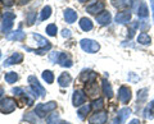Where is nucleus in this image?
I'll list each match as a JSON object with an SVG mask.
<instances>
[{"instance_id": "42", "label": "nucleus", "mask_w": 154, "mask_h": 124, "mask_svg": "<svg viewBox=\"0 0 154 124\" xmlns=\"http://www.w3.org/2000/svg\"><path fill=\"white\" fill-rule=\"evenodd\" d=\"M128 124H140V120H139V119H132Z\"/></svg>"}, {"instance_id": "17", "label": "nucleus", "mask_w": 154, "mask_h": 124, "mask_svg": "<svg viewBox=\"0 0 154 124\" xmlns=\"http://www.w3.org/2000/svg\"><path fill=\"white\" fill-rule=\"evenodd\" d=\"M86 92L89 93V96L91 97H96L98 96V92H99V87H98V83L95 82H90L88 83V86H86Z\"/></svg>"}, {"instance_id": "2", "label": "nucleus", "mask_w": 154, "mask_h": 124, "mask_svg": "<svg viewBox=\"0 0 154 124\" xmlns=\"http://www.w3.org/2000/svg\"><path fill=\"white\" fill-rule=\"evenodd\" d=\"M16 19V14L12 13V12H5L3 16V23L0 26V31L3 33H8L11 32L12 27H13V21Z\"/></svg>"}, {"instance_id": "11", "label": "nucleus", "mask_w": 154, "mask_h": 124, "mask_svg": "<svg viewBox=\"0 0 154 124\" xmlns=\"http://www.w3.org/2000/svg\"><path fill=\"white\" fill-rule=\"evenodd\" d=\"M23 60V55L21 52H14L12 56H9L8 59H5L4 61V66H9V65H13V64H18V63H22Z\"/></svg>"}, {"instance_id": "5", "label": "nucleus", "mask_w": 154, "mask_h": 124, "mask_svg": "<svg viewBox=\"0 0 154 124\" xmlns=\"http://www.w3.org/2000/svg\"><path fill=\"white\" fill-rule=\"evenodd\" d=\"M80 45L81 47H82V50L86 51V52H89V54H94V52H96L99 50V44L96 41L94 40H89V39H84V40H81L80 42Z\"/></svg>"}, {"instance_id": "45", "label": "nucleus", "mask_w": 154, "mask_h": 124, "mask_svg": "<svg viewBox=\"0 0 154 124\" xmlns=\"http://www.w3.org/2000/svg\"><path fill=\"white\" fill-rule=\"evenodd\" d=\"M19 1V4H21V5H23V4H27L28 1H30V0H18Z\"/></svg>"}, {"instance_id": "4", "label": "nucleus", "mask_w": 154, "mask_h": 124, "mask_svg": "<svg viewBox=\"0 0 154 124\" xmlns=\"http://www.w3.org/2000/svg\"><path fill=\"white\" fill-rule=\"evenodd\" d=\"M16 101L11 97H5L3 100H0V111L4 113V114H9V113H13L16 110Z\"/></svg>"}, {"instance_id": "47", "label": "nucleus", "mask_w": 154, "mask_h": 124, "mask_svg": "<svg viewBox=\"0 0 154 124\" xmlns=\"http://www.w3.org/2000/svg\"><path fill=\"white\" fill-rule=\"evenodd\" d=\"M80 1H81V3H84V1H88V0H80Z\"/></svg>"}, {"instance_id": "20", "label": "nucleus", "mask_w": 154, "mask_h": 124, "mask_svg": "<svg viewBox=\"0 0 154 124\" xmlns=\"http://www.w3.org/2000/svg\"><path fill=\"white\" fill-rule=\"evenodd\" d=\"M64 18L67 23H73L77 19V13L73 10V9H66L64 10Z\"/></svg>"}, {"instance_id": "48", "label": "nucleus", "mask_w": 154, "mask_h": 124, "mask_svg": "<svg viewBox=\"0 0 154 124\" xmlns=\"http://www.w3.org/2000/svg\"><path fill=\"white\" fill-rule=\"evenodd\" d=\"M0 58H2V52H0Z\"/></svg>"}, {"instance_id": "8", "label": "nucleus", "mask_w": 154, "mask_h": 124, "mask_svg": "<svg viewBox=\"0 0 154 124\" xmlns=\"http://www.w3.org/2000/svg\"><path fill=\"white\" fill-rule=\"evenodd\" d=\"M118 100L122 104H127L131 100V90L126 86H121L118 90Z\"/></svg>"}, {"instance_id": "21", "label": "nucleus", "mask_w": 154, "mask_h": 124, "mask_svg": "<svg viewBox=\"0 0 154 124\" xmlns=\"http://www.w3.org/2000/svg\"><path fill=\"white\" fill-rule=\"evenodd\" d=\"M80 27H81V30L82 31H90V30H93V22H91L89 18H86V17H84V18H81L80 19Z\"/></svg>"}, {"instance_id": "31", "label": "nucleus", "mask_w": 154, "mask_h": 124, "mask_svg": "<svg viewBox=\"0 0 154 124\" xmlns=\"http://www.w3.org/2000/svg\"><path fill=\"white\" fill-rule=\"evenodd\" d=\"M25 119H26L27 122H31V123H33V124H40V120L37 119V117H36L35 113H27L26 115H25Z\"/></svg>"}, {"instance_id": "26", "label": "nucleus", "mask_w": 154, "mask_h": 124, "mask_svg": "<svg viewBox=\"0 0 154 124\" xmlns=\"http://www.w3.org/2000/svg\"><path fill=\"white\" fill-rule=\"evenodd\" d=\"M131 4V0H112V5L116 7V8H126Z\"/></svg>"}, {"instance_id": "27", "label": "nucleus", "mask_w": 154, "mask_h": 124, "mask_svg": "<svg viewBox=\"0 0 154 124\" xmlns=\"http://www.w3.org/2000/svg\"><path fill=\"white\" fill-rule=\"evenodd\" d=\"M146 92H148V88H143L137 92V105L144 104V101L146 100V96H148Z\"/></svg>"}, {"instance_id": "38", "label": "nucleus", "mask_w": 154, "mask_h": 124, "mask_svg": "<svg viewBox=\"0 0 154 124\" xmlns=\"http://www.w3.org/2000/svg\"><path fill=\"white\" fill-rule=\"evenodd\" d=\"M59 55H60V52H51V55H50V61L51 63H57L58 59H59Z\"/></svg>"}, {"instance_id": "28", "label": "nucleus", "mask_w": 154, "mask_h": 124, "mask_svg": "<svg viewBox=\"0 0 154 124\" xmlns=\"http://www.w3.org/2000/svg\"><path fill=\"white\" fill-rule=\"evenodd\" d=\"M90 109H91V105H89V104L84 105V106L81 108L79 111H77V114H79V118H80V119H85V117H86V115H88V114H89Z\"/></svg>"}, {"instance_id": "41", "label": "nucleus", "mask_w": 154, "mask_h": 124, "mask_svg": "<svg viewBox=\"0 0 154 124\" xmlns=\"http://www.w3.org/2000/svg\"><path fill=\"white\" fill-rule=\"evenodd\" d=\"M62 35H63V37H69L71 36V31L69 30H63Z\"/></svg>"}, {"instance_id": "10", "label": "nucleus", "mask_w": 154, "mask_h": 124, "mask_svg": "<svg viewBox=\"0 0 154 124\" xmlns=\"http://www.w3.org/2000/svg\"><path fill=\"white\" fill-rule=\"evenodd\" d=\"M110 21H112V16H110L109 12L103 10L102 13H99L98 16H96V22H98L100 26H108Z\"/></svg>"}, {"instance_id": "18", "label": "nucleus", "mask_w": 154, "mask_h": 124, "mask_svg": "<svg viewBox=\"0 0 154 124\" xmlns=\"http://www.w3.org/2000/svg\"><path fill=\"white\" fill-rule=\"evenodd\" d=\"M58 63H59L62 66H67V68L72 66V60L69 58V55H67L66 52H60L59 59H58Z\"/></svg>"}, {"instance_id": "44", "label": "nucleus", "mask_w": 154, "mask_h": 124, "mask_svg": "<svg viewBox=\"0 0 154 124\" xmlns=\"http://www.w3.org/2000/svg\"><path fill=\"white\" fill-rule=\"evenodd\" d=\"M150 5L153 9V21H154V0H150Z\"/></svg>"}, {"instance_id": "9", "label": "nucleus", "mask_w": 154, "mask_h": 124, "mask_svg": "<svg viewBox=\"0 0 154 124\" xmlns=\"http://www.w3.org/2000/svg\"><path fill=\"white\" fill-rule=\"evenodd\" d=\"M86 101V95L80 91V90H76L73 92V96H72V104H73V106H80V105L85 104Z\"/></svg>"}, {"instance_id": "13", "label": "nucleus", "mask_w": 154, "mask_h": 124, "mask_svg": "<svg viewBox=\"0 0 154 124\" xmlns=\"http://www.w3.org/2000/svg\"><path fill=\"white\" fill-rule=\"evenodd\" d=\"M103 9H104V3H102V1H94L93 4L88 5V8H86V12H89L90 14H96V16H98V13L99 12L102 13Z\"/></svg>"}, {"instance_id": "33", "label": "nucleus", "mask_w": 154, "mask_h": 124, "mask_svg": "<svg viewBox=\"0 0 154 124\" xmlns=\"http://www.w3.org/2000/svg\"><path fill=\"white\" fill-rule=\"evenodd\" d=\"M57 32H58V28H57L55 25H49V26L46 27V33L49 36H55Z\"/></svg>"}, {"instance_id": "40", "label": "nucleus", "mask_w": 154, "mask_h": 124, "mask_svg": "<svg viewBox=\"0 0 154 124\" xmlns=\"http://www.w3.org/2000/svg\"><path fill=\"white\" fill-rule=\"evenodd\" d=\"M2 3H3L5 7H12L13 4H14V0H2Z\"/></svg>"}, {"instance_id": "46", "label": "nucleus", "mask_w": 154, "mask_h": 124, "mask_svg": "<svg viewBox=\"0 0 154 124\" xmlns=\"http://www.w3.org/2000/svg\"><path fill=\"white\" fill-rule=\"evenodd\" d=\"M3 93H4V90H3V87H2V86H0V99H2Z\"/></svg>"}, {"instance_id": "39", "label": "nucleus", "mask_w": 154, "mask_h": 124, "mask_svg": "<svg viewBox=\"0 0 154 124\" xmlns=\"http://www.w3.org/2000/svg\"><path fill=\"white\" fill-rule=\"evenodd\" d=\"M35 17H36V13H33V12L28 14V23H30V25H32V23L35 22Z\"/></svg>"}, {"instance_id": "12", "label": "nucleus", "mask_w": 154, "mask_h": 124, "mask_svg": "<svg viewBox=\"0 0 154 124\" xmlns=\"http://www.w3.org/2000/svg\"><path fill=\"white\" fill-rule=\"evenodd\" d=\"M131 19V12L125 10V12H119L116 14L114 21L119 23V25H125V23H128V21Z\"/></svg>"}, {"instance_id": "23", "label": "nucleus", "mask_w": 154, "mask_h": 124, "mask_svg": "<svg viewBox=\"0 0 154 124\" xmlns=\"http://www.w3.org/2000/svg\"><path fill=\"white\" fill-rule=\"evenodd\" d=\"M103 93L107 96L108 99H110L113 96V90H112V86L109 84V82L107 79H103Z\"/></svg>"}, {"instance_id": "25", "label": "nucleus", "mask_w": 154, "mask_h": 124, "mask_svg": "<svg viewBox=\"0 0 154 124\" xmlns=\"http://www.w3.org/2000/svg\"><path fill=\"white\" fill-rule=\"evenodd\" d=\"M150 41H152V39L145 32H141L140 35H139V37H137V42L139 44H141V45H149L150 44Z\"/></svg>"}, {"instance_id": "14", "label": "nucleus", "mask_w": 154, "mask_h": 124, "mask_svg": "<svg viewBox=\"0 0 154 124\" xmlns=\"http://www.w3.org/2000/svg\"><path fill=\"white\" fill-rule=\"evenodd\" d=\"M95 78H96V73L94 72V70H90V69L82 70V73H81V75H80V79L82 81V82H88V83L94 82Z\"/></svg>"}, {"instance_id": "34", "label": "nucleus", "mask_w": 154, "mask_h": 124, "mask_svg": "<svg viewBox=\"0 0 154 124\" xmlns=\"http://www.w3.org/2000/svg\"><path fill=\"white\" fill-rule=\"evenodd\" d=\"M48 124H59V117H58V114H51L48 118Z\"/></svg>"}, {"instance_id": "43", "label": "nucleus", "mask_w": 154, "mask_h": 124, "mask_svg": "<svg viewBox=\"0 0 154 124\" xmlns=\"http://www.w3.org/2000/svg\"><path fill=\"white\" fill-rule=\"evenodd\" d=\"M130 79H132V81H139V77H134L132 75V73H130V77H128Z\"/></svg>"}, {"instance_id": "16", "label": "nucleus", "mask_w": 154, "mask_h": 124, "mask_svg": "<svg viewBox=\"0 0 154 124\" xmlns=\"http://www.w3.org/2000/svg\"><path fill=\"white\" fill-rule=\"evenodd\" d=\"M33 39H35V40L37 41V44L42 47V50H45V51H46V50H50L51 45L49 44V41H48L45 37H42V36H40V35H37V33H33Z\"/></svg>"}, {"instance_id": "30", "label": "nucleus", "mask_w": 154, "mask_h": 124, "mask_svg": "<svg viewBox=\"0 0 154 124\" xmlns=\"http://www.w3.org/2000/svg\"><path fill=\"white\" fill-rule=\"evenodd\" d=\"M18 79V74L16 72H8L5 74V82L7 83H14Z\"/></svg>"}, {"instance_id": "15", "label": "nucleus", "mask_w": 154, "mask_h": 124, "mask_svg": "<svg viewBox=\"0 0 154 124\" xmlns=\"http://www.w3.org/2000/svg\"><path fill=\"white\" fill-rule=\"evenodd\" d=\"M25 37H26V33L23 32L22 30H17V31L9 32L7 35L8 40H16V41H22V40H25Z\"/></svg>"}, {"instance_id": "7", "label": "nucleus", "mask_w": 154, "mask_h": 124, "mask_svg": "<svg viewBox=\"0 0 154 124\" xmlns=\"http://www.w3.org/2000/svg\"><path fill=\"white\" fill-rule=\"evenodd\" d=\"M108 115L105 111H96L89 118V124H105Z\"/></svg>"}, {"instance_id": "32", "label": "nucleus", "mask_w": 154, "mask_h": 124, "mask_svg": "<svg viewBox=\"0 0 154 124\" xmlns=\"http://www.w3.org/2000/svg\"><path fill=\"white\" fill-rule=\"evenodd\" d=\"M42 78L46 83H53V81H54V74H53L50 70H45L44 73H42Z\"/></svg>"}, {"instance_id": "3", "label": "nucleus", "mask_w": 154, "mask_h": 124, "mask_svg": "<svg viewBox=\"0 0 154 124\" xmlns=\"http://www.w3.org/2000/svg\"><path fill=\"white\" fill-rule=\"evenodd\" d=\"M55 108H57V104H55L54 101L44 102V104H38L37 106H36V109H35V114H36L37 117L42 118V117H45L48 113L53 111Z\"/></svg>"}, {"instance_id": "37", "label": "nucleus", "mask_w": 154, "mask_h": 124, "mask_svg": "<svg viewBox=\"0 0 154 124\" xmlns=\"http://www.w3.org/2000/svg\"><path fill=\"white\" fill-rule=\"evenodd\" d=\"M93 108L96 109V110H98V109H102V108H103V100H102V99H98V100H96V101L93 104Z\"/></svg>"}, {"instance_id": "29", "label": "nucleus", "mask_w": 154, "mask_h": 124, "mask_svg": "<svg viewBox=\"0 0 154 124\" xmlns=\"http://www.w3.org/2000/svg\"><path fill=\"white\" fill-rule=\"evenodd\" d=\"M51 16V8L49 5H46L42 8V10H41V14H40V21H45L48 19Z\"/></svg>"}, {"instance_id": "35", "label": "nucleus", "mask_w": 154, "mask_h": 124, "mask_svg": "<svg viewBox=\"0 0 154 124\" xmlns=\"http://www.w3.org/2000/svg\"><path fill=\"white\" fill-rule=\"evenodd\" d=\"M139 27V22H132V25H131V28H130V33H128V39H132L134 35H135V30Z\"/></svg>"}, {"instance_id": "36", "label": "nucleus", "mask_w": 154, "mask_h": 124, "mask_svg": "<svg viewBox=\"0 0 154 124\" xmlns=\"http://www.w3.org/2000/svg\"><path fill=\"white\" fill-rule=\"evenodd\" d=\"M12 92H13L14 95H17V96H22V95H26L25 90L21 88V87H16V88H13V90H12Z\"/></svg>"}, {"instance_id": "19", "label": "nucleus", "mask_w": 154, "mask_h": 124, "mask_svg": "<svg viewBox=\"0 0 154 124\" xmlns=\"http://www.w3.org/2000/svg\"><path fill=\"white\" fill-rule=\"evenodd\" d=\"M71 81H72V78L68 73H62L59 77H58V83H59L60 87H67V86H69Z\"/></svg>"}, {"instance_id": "22", "label": "nucleus", "mask_w": 154, "mask_h": 124, "mask_svg": "<svg viewBox=\"0 0 154 124\" xmlns=\"http://www.w3.org/2000/svg\"><path fill=\"white\" fill-rule=\"evenodd\" d=\"M144 117L146 119H149V120H152L154 118V100L149 102L148 106L145 108V110H144Z\"/></svg>"}, {"instance_id": "49", "label": "nucleus", "mask_w": 154, "mask_h": 124, "mask_svg": "<svg viewBox=\"0 0 154 124\" xmlns=\"http://www.w3.org/2000/svg\"><path fill=\"white\" fill-rule=\"evenodd\" d=\"M0 19H2V14H0Z\"/></svg>"}, {"instance_id": "1", "label": "nucleus", "mask_w": 154, "mask_h": 124, "mask_svg": "<svg viewBox=\"0 0 154 124\" xmlns=\"http://www.w3.org/2000/svg\"><path fill=\"white\" fill-rule=\"evenodd\" d=\"M28 83H30V91L32 93L33 99H38V97L45 96V93H46L45 88L38 83V81L35 75H30V77H28Z\"/></svg>"}, {"instance_id": "24", "label": "nucleus", "mask_w": 154, "mask_h": 124, "mask_svg": "<svg viewBox=\"0 0 154 124\" xmlns=\"http://www.w3.org/2000/svg\"><path fill=\"white\" fill-rule=\"evenodd\" d=\"M149 14V9H148V5L144 1H141L140 7L137 8V16L141 17V18H146Z\"/></svg>"}, {"instance_id": "6", "label": "nucleus", "mask_w": 154, "mask_h": 124, "mask_svg": "<svg viewBox=\"0 0 154 124\" xmlns=\"http://www.w3.org/2000/svg\"><path fill=\"white\" fill-rule=\"evenodd\" d=\"M131 109L130 108H122L121 110H118V115L113 119L112 124H123L126 122V119L131 115Z\"/></svg>"}]
</instances>
